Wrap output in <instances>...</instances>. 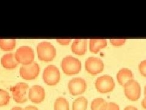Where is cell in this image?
Here are the masks:
<instances>
[{"label": "cell", "mask_w": 146, "mask_h": 110, "mask_svg": "<svg viewBox=\"0 0 146 110\" xmlns=\"http://www.w3.org/2000/svg\"><path fill=\"white\" fill-rule=\"evenodd\" d=\"M38 59L43 62H51L56 56V50L54 46L48 42H42L36 47Z\"/></svg>", "instance_id": "1"}, {"label": "cell", "mask_w": 146, "mask_h": 110, "mask_svg": "<svg viewBox=\"0 0 146 110\" xmlns=\"http://www.w3.org/2000/svg\"><path fill=\"white\" fill-rule=\"evenodd\" d=\"M61 67L65 74L73 75L80 72L82 64L79 59L72 56H67L62 59Z\"/></svg>", "instance_id": "2"}, {"label": "cell", "mask_w": 146, "mask_h": 110, "mask_svg": "<svg viewBox=\"0 0 146 110\" xmlns=\"http://www.w3.org/2000/svg\"><path fill=\"white\" fill-rule=\"evenodd\" d=\"M95 88L98 92L106 94L112 92L115 87V82L110 75H104L98 77L95 81Z\"/></svg>", "instance_id": "3"}, {"label": "cell", "mask_w": 146, "mask_h": 110, "mask_svg": "<svg viewBox=\"0 0 146 110\" xmlns=\"http://www.w3.org/2000/svg\"><path fill=\"white\" fill-rule=\"evenodd\" d=\"M16 60L22 65H29L34 62L35 54L33 49L29 46H22L17 50L15 53Z\"/></svg>", "instance_id": "4"}, {"label": "cell", "mask_w": 146, "mask_h": 110, "mask_svg": "<svg viewBox=\"0 0 146 110\" xmlns=\"http://www.w3.org/2000/svg\"><path fill=\"white\" fill-rule=\"evenodd\" d=\"M43 79L48 86L57 85L60 80V72L58 68L54 65H49L45 67L43 73Z\"/></svg>", "instance_id": "5"}, {"label": "cell", "mask_w": 146, "mask_h": 110, "mask_svg": "<svg viewBox=\"0 0 146 110\" xmlns=\"http://www.w3.org/2000/svg\"><path fill=\"white\" fill-rule=\"evenodd\" d=\"M124 94L126 97L135 102L138 100L141 94V88L139 82L134 79L128 81L124 86Z\"/></svg>", "instance_id": "6"}, {"label": "cell", "mask_w": 146, "mask_h": 110, "mask_svg": "<svg viewBox=\"0 0 146 110\" xmlns=\"http://www.w3.org/2000/svg\"><path fill=\"white\" fill-rule=\"evenodd\" d=\"M29 89V85L26 82H18L15 86L11 87V91L12 97L17 103H23L27 101V92Z\"/></svg>", "instance_id": "7"}, {"label": "cell", "mask_w": 146, "mask_h": 110, "mask_svg": "<svg viewBox=\"0 0 146 110\" xmlns=\"http://www.w3.org/2000/svg\"><path fill=\"white\" fill-rule=\"evenodd\" d=\"M40 67L38 63L34 62L29 65H22L20 68V75L23 79L33 80L39 75Z\"/></svg>", "instance_id": "8"}, {"label": "cell", "mask_w": 146, "mask_h": 110, "mask_svg": "<svg viewBox=\"0 0 146 110\" xmlns=\"http://www.w3.org/2000/svg\"><path fill=\"white\" fill-rule=\"evenodd\" d=\"M85 67L86 72L90 75H96L104 70V64L100 58L91 56L85 61Z\"/></svg>", "instance_id": "9"}, {"label": "cell", "mask_w": 146, "mask_h": 110, "mask_svg": "<svg viewBox=\"0 0 146 110\" xmlns=\"http://www.w3.org/2000/svg\"><path fill=\"white\" fill-rule=\"evenodd\" d=\"M87 85L86 81L81 77L73 78L68 82V88L71 95L77 96L84 93Z\"/></svg>", "instance_id": "10"}, {"label": "cell", "mask_w": 146, "mask_h": 110, "mask_svg": "<svg viewBox=\"0 0 146 110\" xmlns=\"http://www.w3.org/2000/svg\"><path fill=\"white\" fill-rule=\"evenodd\" d=\"M28 98L33 103L38 104L43 102L45 98V91L42 86L34 85L29 89Z\"/></svg>", "instance_id": "11"}, {"label": "cell", "mask_w": 146, "mask_h": 110, "mask_svg": "<svg viewBox=\"0 0 146 110\" xmlns=\"http://www.w3.org/2000/svg\"><path fill=\"white\" fill-rule=\"evenodd\" d=\"M87 42L85 39H75L71 45V51L78 56H82L86 52Z\"/></svg>", "instance_id": "12"}, {"label": "cell", "mask_w": 146, "mask_h": 110, "mask_svg": "<svg viewBox=\"0 0 146 110\" xmlns=\"http://www.w3.org/2000/svg\"><path fill=\"white\" fill-rule=\"evenodd\" d=\"M1 65L6 69H14L18 65V63L16 60L15 54L13 53H7L4 54L1 59Z\"/></svg>", "instance_id": "13"}, {"label": "cell", "mask_w": 146, "mask_h": 110, "mask_svg": "<svg viewBox=\"0 0 146 110\" xmlns=\"http://www.w3.org/2000/svg\"><path fill=\"white\" fill-rule=\"evenodd\" d=\"M133 74L132 71L128 68H122L116 74V79L121 86H124L126 82L133 79Z\"/></svg>", "instance_id": "14"}, {"label": "cell", "mask_w": 146, "mask_h": 110, "mask_svg": "<svg viewBox=\"0 0 146 110\" xmlns=\"http://www.w3.org/2000/svg\"><path fill=\"white\" fill-rule=\"evenodd\" d=\"M107 46L106 39H91L89 41L90 51L93 53H98L100 50L106 48Z\"/></svg>", "instance_id": "15"}, {"label": "cell", "mask_w": 146, "mask_h": 110, "mask_svg": "<svg viewBox=\"0 0 146 110\" xmlns=\"http://www.w3.org/2000/svg\"><path fill=\"white\" fill-rule=\"evenodd\" d=\"M88 100L85 97H79L76 99L72 104V110H86Z\"/></svg>", "instance_id": "16"}, {"label": "cell", "mask_w": 146, "mask_h": 110, "mask_svg": "<svg viewBox=\"0 0 146 110\" xmlns=\"http://www.w3.org/2000/svg\"><path fill=\"white\" fill-rule=\"evenodd\" d=\"M54 110H70V105L68 100L64 97L56 99L54 105Z\"/></svg>", "instance_id": "17"}, {"label": "cell", "mask_w": 146, "mask_h": 110, "mask_svg": "<svg viewBox=\"0 0 146 110\" xmlns=\"http://www.w3.org/2000/svg\"><path fill=\"white\" fill-rule=\"evenodd\" d=\"M16 47L15 39H0V48L3 51H11Z\"/></svg>", "instance_id": "18"}, {"label": "cell", "mask_w": 146, "mask_h": 110, "mask_svg": "<svg viewBox=\"0 0 146 110\" xmlns=\"http://www.w3.org/2000/svg\"><path fill=\"white\" fill-rule=\"evenodd\" d=\"M107 102L102 98H96L91 103V110H104Z\"/></svg>", "instance_id": "19"}, {"label": "cell", "mask_w": 146, "mask_h": 110, "mask_svg": "<svg viewBox=\"0 0 146 110\" xmlns=\"http://www.w3.org/2000/svg\"><path fill=\"white\" fill-rule=\"evenodd\" d=\"M11 97L7 91L0 89V107L6 106L10 102Z\"/></svg>", "instance_id": "20"}, {"label": "cell", "mask_w": 146, "mask_h": 110, "mask_svg": "<svg viewBox=\"0 0 146 110\" xmlns=\"http://www.w3.org/2000/svg\"><path fill=\"white\" fill-rule=\"evenodd\" d=\"M111 44L115 47H119L124 45L126 39H110V40Z\"/></svg>", "instance_id": "21"}, {"label": "cell", "mask_w": 146, "mask_h": 110, "mask_svg": "<svg viewBox=\"0 0 146 110\" xmlns=\"http://www.w3.org/2000/svg\"><path fill=\"white\" fill-rule=\"evenodd\" d=\"M138 69L141 74L146 77V60L142 61L139 64Z\"/></svg>", "instance_id": "22"}, {"label": "cell", "mask_w": 146, "mask_h": 110, "mask_svg": "<svg viewBox=\"0 0 146 110\" xmlns=\"http://www.w3.org/2000/svg\"><path fill=\"white\" fill-rule=\"evenodd\" d=\"M104 110H120L117 104L114 102H107Z\"/></svg>", "instance_id": "23"}, {"label": "cell", "mask_w": 146, "mask_h": 110, "mask_svg": "<svg viewBox=\"0 0 146 110\" xmlns=\"http://www.w3.org/2000/svg\"><path fill=\"white\" fill-rule=\"evenodd\" d=\"M56 41L62 45H68L71 42V39H57Z\"/></svg>", "instance_id": "24"}, {"label": "cell", "mask_w": 146, "mask_h": 110, "mask_svg": "<svg viewBox=\"0 0 146 110\" xmlns=\"http://www.w3.org/2000/svg\"><path fill=\"white\" fill-rule=\"evenodd\" d=\"M23 110H39L36 107L33 106V105H29V106L26 107Z\"/></svg>", "instance_id": "25"}, {"label": "cell", "mask_w": 146, "mask_h": 110, "mask_svg": "<svg viewBox=\"0 0 146 110\" xmlns=\"http://www.w3.org/2000/svg\"><path fill=\"white\" fill-rule=\"evenodd\" d=\"M124 110H138L135 107L131 106V105H129V106H127Z\"/></svg>", "instance_id": "26"}, {"label": "cell", "mask_w": 146, "mask_h": 110, "mask_svg": "<svg viewBox=\"0 0 146 110\" xmlns=\"http://www.w3.org/2000/svg\"><path fill=\"white\" fill-rule=\"evenodd\" d=\"M141 105L144 109H146V95H145L144 98L143 99L142 102H141Z\"/></svg>", "instance_id": "27"}, {"label": "cell", "mask_w": 146, "mask_h": 110, "mask_svg": "<svg viewBox=\"0 0 146 110\" xmlns=\"http://www.w3.org/2000/svg\"><path fill=\"white\" fill-rule=\"evenodd\" d=\"M11 110H23V108L20 107H14L11 109Z\"/></svg>", "instance_id": "28"}, {"label": "cell", "mask_w": 146, "mask_h": 110, "mask_svg": "<svg viewBox=\"0 0 146 110\" xmlns=\"http://www.w3.org/2000/svg\"><path fill=\"white\" fill-rule=\"evenodd\" d=\"M144 95H146V85L144 86Z\"/></svg>", "instance_id": "29"}]
</instances>
